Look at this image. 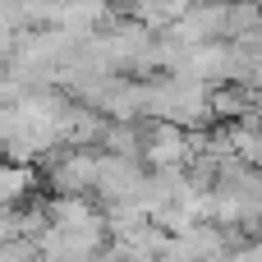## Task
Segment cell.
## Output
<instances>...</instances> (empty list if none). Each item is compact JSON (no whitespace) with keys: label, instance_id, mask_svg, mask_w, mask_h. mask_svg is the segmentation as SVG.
Segmentation results:
<instances>
[]
</instances>
